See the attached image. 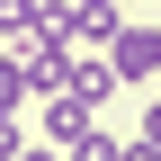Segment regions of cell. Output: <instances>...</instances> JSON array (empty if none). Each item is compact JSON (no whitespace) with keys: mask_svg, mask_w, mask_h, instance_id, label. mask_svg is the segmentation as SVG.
<instances>
[{"mask_svg":"<svg viewBox=\"0 0 161 161\" xmlns=\"http://www.w3.org/2000/svg\"><path fill=\"white\" fill-rule=\"evenodd\" d=\"M63 161H125V143H116L108 125H90L80 143H63Z\"/></svg>","mask_w":161,"mask_h":161,"instance_id":"obj_5","label":"cell"},{"mask_svg":"<svg viewBox=\"0 0 161 161\" xmlns=\"http://www.w3.org/2000/svg\"><path fill=\"white\" fill-rule=\"evenodd\" d=\"M63 90H80V98H90V108H108V98L125 90V80L108 72V54H80V45H72V80H63Z\"/></svg>","mask_w":161,"mask_h":161,"instance_id":"obj_3","label":"cell"},{"mask_svg":"<svg viewBox=\"0 0 161 161\" xmlns=\"http://www.w3.org/2000/svg\"><path fill=\"white\" fill-rule=\"evenodd\" d=\"M98 54H108V72H116V80H161V27H134V18H125Z\"/></svg>","mask_w":161,"mask_h":161,"instance_id":"obj_1","label":"cell"},{"mask_svg":"<svg viewBox=\"0 0 161 161\" xmlns=\"http://www.w3.org/2000/svg\"><path fill=\"white\" fill-rule=\"evenodd\" d=\"M18 161H63V143H18Z\"/></svg>","mask_w":161,"mask_h":161,"instance_id":"obj_6","label":"cell"},{"mask_svg":"<svg viewBox=\"0 0 161 161\" xmlns=\"http://www.w3.org/2000/svg\"><path fill=\"white\" fill-rule=\"evenodd\" d=\"M27 63H18V54H0V116H18V108H27Z\"/></svg>","mask_w":161,"mask_h":161,"instance_id":"obj_4","label":"cell"},{"mask_svg":"<svg viewBox=\"0 0 161 161\" xmlns=\"http://www.w3.org/2000/svg\"><path fill=\"white\" fill-rule=\"evenodd\" d=\"M143 143L161 152V98H152V108H143Z\"/></svg>","mask_w":161,"mask_h":161,"instance_id":"obj_7","label":"cell"},{"mask_svg":"<svg viewBox=\"0 0 161 161\" xmlns=\"http://www.w3.org/2000/svg\"><path fill=\"white\" fill-rule=\"evenodd\" d=\"M125 161H161V152H152V143H143V134H134V143H125Z\"/></svg>","mask_w":161,"mask_h":161,"instance_id":"obj_8","label":"cell"},{"mask_svg":"<svg viewBox=\"0 0 161 161\" xmlns=\"http://www.w3.org/2000/svg\"><path fill=\"white\" fill-rule=\"evenodd\" d=\"M90 125H98V108L80 90H45V98H36V143H80Z\"/></svg>","mask_w":161,"mask_h":161,"instance_id":"obj_2","label":"cell"}]
</instances>
